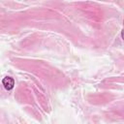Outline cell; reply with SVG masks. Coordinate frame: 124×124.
<instances>
[{
	"label": "cell",
	"mask_w": 124,
	"mask_h": 124,
	"mask_svg": "<svg viewBox=\"0 0 124 124\" xmlns=\"http://www.w3.org/2000/svg\"><path fill=\"white\" fill-rule=\"evenodd\" d=\"M2 83H3L4 87H5L7 90H11V89H13L14 86H15V80H14V78H11V77H6V78H4L3 80H2Z\"/></svg>",
	"instance_id": "obj_1"
}]
</instances>
